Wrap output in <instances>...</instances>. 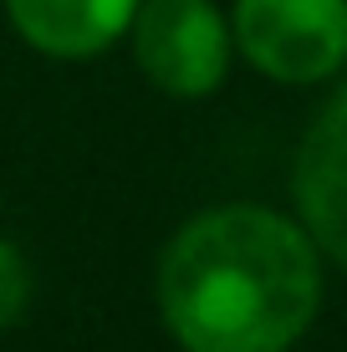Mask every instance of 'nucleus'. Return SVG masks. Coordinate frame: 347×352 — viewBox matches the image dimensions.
<instances>
[{
	"label": "nucleus",
	"mask_w": 347,
	"mask_h": 352,
	"mask_svg": "<svg viewBox=\"0 0 347 352\" xmlns=\"http://www.w3.org/2000/svg\"><path fill=\"white\" fill-rule=\"evenodd\" d=\"M327 256L306 225L256 199L194 210L164 240L153 301L179 352H291L312 332Z\"/></svg>",
	"instance_id": "1"
},
{
	"label": "nucleus",
	"mask_w": 347,
	"mask_h": 352,
	"mask_svg": "<svg viewBox=\"0 0 347 352\" xmlns=\"http://www.w3.org/2000/svg\"><path fill=\"white\" fill-rule=\"evenodd\" d=\"M235 56L276 87H317L347 67V0H235Z\"/></svg>",
	"instance_id": "2"
},
{
	"label": "nucleus",
	"mask_w": 347,
	"mask_h": 352,
	"mask_svg": "<svg viewBox=\"0 0 347 352\" xmlns=\"http://www.w3.org/2000/svg\"><path fill=\"white\" fill-rule=\"evenodd\" d=\"M123 41L148 87L179 102L220 92L235 62L230 16L214 0H138Z\"/></svg>",
	"instance_id": "3"
},
{
	"label": "nucleus",
	"mask_w": 347,
	"mask_h": 352,
	"mask_svg": "<svg viewBox=\"0 0 347 352\" xmlns=\"http://www.w3.org/2000/svg\"><path fill=\"white\" fill-rule=\"evenodd\" d=\"M291 210L322 256L347 271V87H337L317 107L296 143Z\"/></svg>",
	"instance_id": "4"
},
{
	"label": "nucleus",
	"mask_w": 347,
	"mask_h": 352,
	"mask_svg": "<svg viewBox=\"0 0 347 352\" xmlns=\"http://www.w3.org/2000/svg\"><path fill=\"white\" fill-rule=\"evenodd\" d=\"M5 21L36 56L92 62L113 52L133 26L138 0H0Z\"/></svg>",
	"instance_id": "5"
},
{
	"label": "nucleus",
	"mask_w": 347,
	"mask_h": 352,
	"mask_svg": "<svg viewBox=\"0 0 347 352\" xmlns=\"http://www.w3.org/2000/svg\"><path fill=\"white\" fill-rule=\"evenodd\" d=\"M31 291H36V281H31V265L21 256V245L0 235V332H10V327L26 317Z\"/></svg>",
	"instance_id": "6"
}]
</instances>
